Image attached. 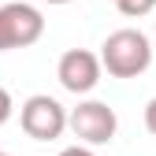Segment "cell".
I'll return each mask as SVG.
<instances>
[{
  "label": "cell",
  "mask_w": 156,
  "mask_h": 156,
  "mask_svg": "<svg viewBox=\"0 0 156 156\" xmlns=\"http://www.w3.org/2000/svg\"><path fill=\"white\" fill-rule=\"evenodd\" d=\"M101 63L112 78H138L152 67V41L149 34L134 30V26H123L104 37L101 45Z\"/></svg>",
  "instance_id": "cell-1"
},
{
  "label": "cell",
  "mask_w": 156,
  "mask_h": 156,
  "mask_svg": "<svg viewBox=\"0 0 156 156\" xmlns=\"http://www.w3.org/2000/svg\"><path fill=\"white\" fill-rule=\"evenodd\" d=\"M67 119H71V112L56 101V97H48V93L26 97L23 108H19V126H23V134L34 138V141H56L67 130Z\"/></svg>",
  "instance_id": "cell-2"
},
{
  "label": "cell",
  "mask_w": 156,
  "mask_h": 156,
  "mask_svg": "<svg viewBox=\"0 0 156 156\" xmlns=\"http://www.w3.org/2000/svg\"><path fill=\"white\" fill-rule=\"evenodd\" d=\"M67 130L74 134L82 145L97 149V145H108L119 130V115H115L112 104L104 101H78L71 108V119H67Z\"/></svg>",
  "instance_id": "cell-3"
},
{
  "label": "cell",
  "mask_w": 156,
  "mask_h": 156,
  "mask_svg": "<svg viewBox=\"0 0 156 156\" xmlns=\"http://www.w3.org/2000/svg\"><path fill=\"white\" fill-rule=\"evenodd\" d=\"M45 34V15L37 11L34 4H4L0 8V52H11V48H30L41 41Z\"/></svg>",
  "instance_id": "cell-4"
},
{
  "label": "cell",
  "mask_w": 156,
  "mask_h": 156,
  "mask_svg": "<svg viewBox=\"0 0 156 156\" xmlns=\"http://www.w3.org/2000/svg\"><path fill=\"white\" fill-rule=\"evenodd\" d=\"M101 74H104V63L101 56L89 52V48H67L60 56V63H56V78H60V86L74 97H86L101 86Z\"/></svg>",
  "instance_id": "cell-5"
},
{
  "label": "cell",
  "mask_w": 156,
  "mask_h": 156,
  "mask_svg": "<svg viewBox=\"0 0 156 156\" xmlns=\"http://www.w3.org/2000/svg\"><path fill=\"white\" fill-rule=\"evenodd\" d=\"M115 8H119L126 19H141V15L156 11V0H115Z\"/></svg>",
  "instance_id": "cell-6"
},
{
  "label": "cell",
  "mask_w": 156,
  "mask_h": 156,
  "mask_svg": "<svg viewBox=\"0 0 156 156\" xmlns=\"http://www.w3.org/2000/svg\"><path fill=\"white\" fill-rule=\"evenodd\" d=\"M11 112H15V101H11V93L0 86V126H4L8 119H11Z\"/></svg>",
  "instance_id": "cell-7"
},
{
  "label": "cell",
  "mask_w": 156,
  "mask_h": 156,
  "mask_svg": "<svg viewBox=\"0 0 156 156\" xmlns=\"http://www.w3.org/2000/svg\"><path fill=\"white\" fill-rule=\"evenodd\" d=\"M145 130H149L152 138H156V97H152V101L145 104Z\"/></svg>",
  "instance_id": "cell-8"
},
{
  "label": "cell",
  "mask_w": 156,
  "mask_h": 156,
  "mask_svg": "<svg viewBox=\"0 0 156 156\" xmlns=\"http://www.w3.org/2000/svg\"><path fill=\"white\" fill-rule=\"evenodd\" d=\"M60 156H97V152H93L89 145H71V149H63Z\"/></svg>",
  "instance_id": "cell-9"
},
{
  "label": "cell",
  "mask_w": 156,
  "mask_h": 156,
  "mask_svg": "<svg viewBox=\"0 0 156 156\" xmlns=\"http://www.w3.org/2000/svg\"><path fill=\"white\" fill-rule=\"evenodd\" d=\"M45 4H74V0H45Z\"/></svg>",
  "instance_id": "cell-10"
},
{
  "label": "cell",
  "mask_w": 156,
  "mask_h": 156,
  "mask_svg": "<svg viewBox=\"0 0 156 156\" xmlns=\"http://www.w3.org/2000/svg\"><path fill=\"white\" fill-rule=\"evenodd\" d=\"M152 37H156V23H152Z\"/></svg>",
  "instance_id": "cell-11"
},
{
  "label": "cell",
  "mask_w": 156,
  "mask_h": 156,
  "mask_svg": "<svg viewBox=\"0 0 156 156\" xmlns=\"http://www.w3.org/2000/svg\"><path fill=\"white\" fill-rule=\"evenodd\" d=\"M0 156H8V152H0Z\"/></svg>",
  "instance_id": "cell-12"
}]
</instances>
